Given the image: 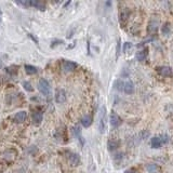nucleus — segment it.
Returning a JSON list of instances; mask_svg holds the SVG:
<instances>
[{"label":"nucleus","instance_id":"nucleus-1","mask_svg":"<svg viewBox=\"0 0 173 173\" xmlns=\"http://www.w3.org/2000/svg\"><path fill=\"white\" fill-rule=\"evenodd\" d=\"M38 90L42 95L50 98L52 95V89H51V84L48 81L46 78H41V79L38 81Z\"/></svg>","mask_w":173,"mask_h":173},{"label":"nucleus","instance_id":"nucleus-2","mask_svg":"<svg viewBox=\"0 0 173 173\" xmlns=\"http://www.w3.org/2000/svg\"><path fill=\"white\" fill-rule=\"evenodd\" d=\"M107 126V111L106 107L102 106L99 114V131L100 133H104Z\"/></svg>","mask_w":173,"mask_h":173},{"label":"nucleus","instance_id":"nucleus-3","mask_svg":"<svg viewBox=\"0 0 173 173\" xmlns=\"http://www.w3.org/2000/svg\"><path fill=\"white\" fill-rule=\"evenodd\" d=\"M122 122H123L122 121V118L120 117L117 113L113 111V113L111 114V116H109V123H111V126L113 127V128H118V127H120L122 124Z\"/></svg>","mask_w":173,"mask_h":173},{"label":"nucleus","instance_id":"nucleus-4","mask_svg":"<svg viewBox=\"0 0 173 173\" xmlns=\"http://www.w3.org/2000/svg\"><path fill=\"white\" fill-rule=\"evenodd\" d=\"M156 70H157V73L159 74L160 76H162V77L169 78L173 76V70L170 66H158V67H156Z\"/></svg>","mask_w":173,"mask_h":173},{"label":"nucleus","instance_id":"nucleus-5","mask_svg":"<svg viewBox=\"0 0 173 173\" xmlns=\"http://www.w3.org/2000/svg\"><path fill=\"white\" fill-rule=\"evenodd\" d=\"M122 92L126 94H133L134 93V83L130 79L123 80Z\"/></svg>","mask_w":173,"mask_h":173},{"label":"nucleus","instance_id":"nucleus-6","mask_svg":"<svg viewBox=\"0 0 173 173\" xmlns=\"http://www.w3.org/2000/svg\"><path fill=\"white\" fill-rule=\"evenodd\" d=\"M78 67L77 63L73 62V61H64L62 63V69L65 71V73H70V71H74L76 68Z\"/></svg>","mask_w":173,"mask_h":173},{"label":"nucleus","instance_id":"nucleus-7","mask_svg":"<svg viewBox=\"0 0 173 173\" xmlns=\"http://www.w3.org/2000/svg\"><path fill=\"white\" fill-rule=\"evenodd\" d=\"M66 92L64 89H58L55 91V102L58 104H63L64 102H66Z\"/></svg>","mask_w":173,"mask_h":173},{"label":"nucleus","instance_id":"nucleus-8","mask_svg":"<svg viewBox=\"0 0 173 173\" xmlns=\"http://www.w3.org/2000/svg\"><path fill=\"white\" fill-rule=\"evenodd\" d=\"M29 7H33L35 9H38L40 11H45L47 9V6L45 2L39 1V0H29Z\"/></svg>","mask_w":173,"mask_h":173},{"label":"nucleus","instance_id":"nucleus-9","mask_svg":"<svg viewBox=\"0 0 173 173\" xmlns=\"http://www.w3.org/2000/svg\"><path fill=\"white\" fill-rule=\"evenodd\" d=\"M27 118V113L24 111H18L15 115L13 116V121L16 122V123H23V122L26 120Z\"/></svg>","mask_w":173,"mask_h":173},{"label":"nucleus","instance_id":"nucleus-10","mask_svg":"<svg viewBox=\"0 0 173 173\" xmlns=\"http://www.w3.org/2000/svg\"><path fill=\"white\" fill-rule=\"evenodd\" d=\"M68 161L71 166L77 167L80 163V156L76 153H69L68 154Z\"/></svg>","mask_w":173,"mask_h":173},{"label":"nucleus","instance_id":"nucleus-11","mask_svg":"<svg viewBox=\"0 0 173 173\" xmlns=\"http://www.w3.org/2000/svg\"><path fill=\"white\" fill-rule=\"evenodd\" d=\"M31 120H33L34 124L38 126V124L41 123L42 120H43V114H42L41 111H35V113H33V115H31Z\"/></svg>","mask_w":173,"mask_h":173},{"label":"nucleus","instance_id":"nucleus-12","mask_svg":"<svg viewBox=\"0 0 173 173\" xmlns=\"http://www.w3.org/2000/svg\"><path fill=\"white\" fill-rule=\"evenodd\" d=\"M119 146H120V142L118 140H116V139H111V140H108V142H107V149H108L109 151H116V149H118Z\"/></svg>","mask_w":173,"mask_h":173},{"label":"nucleus","instance_id":"nucleus-13","mask_svg":"<svg viewBox=\"0 0 173 173\" xmlns=\"http://www.w3.org/2000/svg\"><path fill=\"white\" fill-rule=\"evenodd\" d=\"M162 145H163V143H162L161 139H160L159 136H153V138L151 139V148L158 149V148H160Z\"/></svg>","mask_w":173,"mask_h":173},{"label":"nucleus","instance_id":"nucleus-14","mask_svg":"<svg viewBox=\"0 0 173 173\" xmlns=\"http://www.w3.org/2000/svg\"><path fill=\"white\" fill-rule=\"evenodd\" d=\"M92 122H93V118L90 115L83 116V117L81 118V120H80V123H81V126L83 127V128H89L92 124Z\"/></svg>","mask_w":173,"mask_h":173},{"label":"nucleus","instance_id":"nucleus-15","mask_svg":"<svg viewBox=\"0 0 173 173\" xmlns=\"http://www.w3.org/2000/svg\"><path fill=\"white\" fill-rule=\"evenodd\" d=\"M147 56H148V50L147 49H143L141 51H139L138 53L135 54V58L139 62H144V61L147 60Z\"/></svg>","mask_w":173,"mask_h":173},{"label":"nucleus","instance_id":"nucleus-16","mask_svg":"<svg viewBox=\"0 0 173 173\" xmlns=\"http://www.w3.org/2000/svg\"><path fill=\"white\" fill-rule=\"evenodd\" d=\"M73 133H74V135H75L76 138H77L78 140H79V142L81 143V145H83V144H84V140L82 139L81 129H80V127H78V126L74 127V128H73Z\"/></svg>","mask_w":173,"mask_h":173},{"label":"nucleus","instance_id":"nucleus-17","mask_svg":"<svg viewBox=\"0 0 173 173\" xmlns=\"http://www.w3.org/2000/svg\"><path fill=\"white\" fill-rule=\"evenodd\" d=\"M24 68H25V71H26V74H28V75H35V74L38 73V68L36 66H34V65L26 64L24 66Z\"/></svg>","mask_w":173,"mask_h":173},{"label":"nucleus","instance_id":"nucleus-18","mask_svg":"<svg viewBox=\"0 0 173 173\" xmlns=\"http://www.w3.org/2000/svg\"><path fill=\"white\" fill-rule=\"evenodd\" d=\"M146 170L148 173H158L160 171V168L156 163H148L146 166Z\"/></svg>","mask_w":173,"mask_h":173},{"label":"nucleus","instance_id":"nucleus-19","mask_svg":"<svg viewBox=\"0 0 173 173\" xmlns=\"http://www.w3.org/2000/svg\"><path fill=\"white\" fill-rule=\"evenodd\" d=\"M129 15H130V11H129V9L124 8V9L120 12V23H121V24H123V23L128 20Z\"/></svg>","mask_w":173,"mask_h":173},{"label":"nucleus","instance_id":"nucleus-20","mask_svg":"<svg viewBox=\"0 0 173 173\" xmlns=\"http://www.w3.org/2000/svg\"><path fill=\"white\" fill-rule=\"evenodd\" d=\"M161 33H162V35H164V36L170 35V33H171V25L169 24V23H164V24L162 25V26H161Z\"/></svg>","mask_w":173,"mask_h":173},{"label":"nucleus","instance_id":"nucleus-21","mask_svg":"<svg viewBox=\"0 0 173 173\" xmlns=\"http://www.w3.org/2000/svg\"><path fill=\"white\" fill-rule=\"evenodd\" d=\"M22 86H23V88L26 90V91H28V92H33L34 91L33 86H31V83L29 81H23Z\"/></svg>","mask_w":173,"mask_h":173},{"label":"nucleus","instance_id":"nucleus-22","mask_svg":"<svg viewBox=\"0 0 173 173\" xmlns=\"http://www.w3.org/2000/svg\"><path fill=\"white\" fill-rule=\"evenodd\" d=\"M121 53V39H118L117 41V47H116V58H118Z\"/></svg>","mask_w":173,"mask_h":173},{"label":"nucleus","instance_id":"nucleus-23","mask_svg":"<svg viewBox=\"0 0 173 173\" xmlns=\"http://www.w3.org/2000/svg\"><path fill=\"white\" fill-rule=\"evenodd\" d=\"M132 48V43L131 42H124L123 45V49H122V52H129L130 51V49Z\"/></svg>","mask_w":173,"mask_h":173},{"label":"nucleus","instance_id":"nucleus-24","mask_svg":"<svg viewBox=\"0 0 173 173\" xmlns=\"http://www.w3.org/2000/svg\"><path fill=\"white\" fill-rule=\"evenodd\" d=\"M140 136L142 140H146V139L149 138V131H147V130H144V131H142L140 133Z\"/></svg>","mask_w":173,"mask_h":173},{"label":"nucleus","instance_id":"nucleus-25","mask_svg":"<svg viewBox=\"0 0 173 173\" xmlns=\"http://www.w3.org/2000/svg\"><path fill=\"white\" fill-rule=\"evenodd\" d=\"M159 138L161 139V141H162L163 144H167V143H169V141H170V138H169L167 134H162V135H160Z\"/></svg>","mask_w":173,"mask_h":173},{"label":"nucleus","instance_id":"nucleus-26","mask_svg":"<svg viewBox=\"0 0 173 173\" xmlns=\"http://www.w3.org/2000/svg\"><path fill=\"white\" fill-rule=\"evenodd\" d=\"M62 43H63V40H60V39H55V40H53V41H52V45H51V47L53 48V47H55V46L62 45Z\"/></svg>","mask_w":173,"mask_h":173},{"label":"nucleus","instance_id":"nucleus-27","mask_svg":"<svg viewBox=\"0 0 173 173\" xmlns=\"http://www.w3.org/2000/svg\"><path fill=\"white\" fill-rule=\"evenodd\" d=\"M123 173H136V170L134 168H130V169H127Z\"/></svg>","mask_w":173,"mask_h":173},{"label":"nucleus","instance_id":"nucleus-28","mask_svg":"<svg viewBox=\"0 0 173 173\" xmlns=\"http://www.w3.org/2000/svg\"><path fill=\"white\" fill-rule=\"evenodd\" d=\"M28 37H30L31 39H33L34 41L36 42V43H38V39H37V38H35V37H34V36H33V34H28Z\"/></svg>","mask_w":173,"mask_h":173},{"label":"nucleus","instance_id":"nucleus-29","mask_svg":"<svg viewBox=\"0 0 173 173\" xmlns=\"http://www.w3.org/2000/svg\"><path fill=\"white\" fill-rule=\"evenodd\" d=\"M1 21H2V12L0 10V23H1Z\"/></svg>","mask_w":173,"mask_h":173}]
</instances>
